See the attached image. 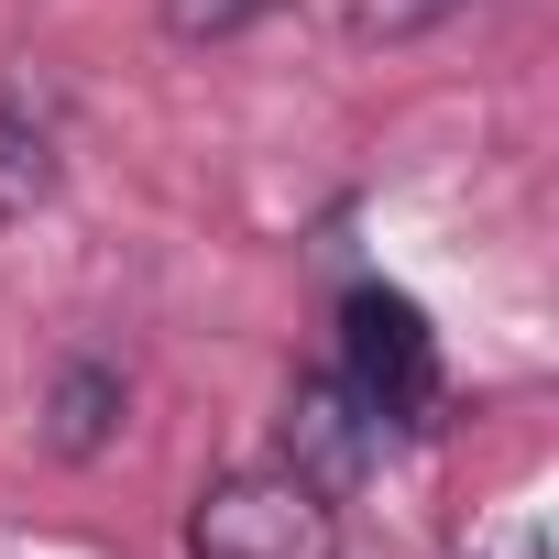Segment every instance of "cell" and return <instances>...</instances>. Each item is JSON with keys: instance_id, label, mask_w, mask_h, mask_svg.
Returning a JSON list of instances; mask_svg holds the SVG:
<instances>
[{"instance_id": "3", "label": "cell", "mask_w": 559, "mask_h": 559, "mask_svg": "<svg viewBox=\"0 0 559 559\" xmlns=\"http://www.w3.org/2000/svg\"><path fill=\"white\" fill-rule=\"evenodd\" d=\"M373 450H384V428L352 406L341 373H308V384L286 395V472H297L308 493H352Z\"/></svg>"}, {"instance_id": "1", "label": "cell", "mask_w": 559, "mask_h": 559, "mask_svg": "<svg viewBox=\"0 0 559 559\" xmlns=\"http://www.w3.org/2000/svg\"><path fill=\"white\" fill-rule=\"evenodd\" d=\"M341 384H352V406L373 417V428H439V330H428V308L417 297H395V286H352V308H341Z\"/></svg>"}, {"instance_id": "6", "label": "cell", "mask_w": 559, "mask_h": 559, "mask_svg": "<svg viewBox=\"0 0 559 559\" xmlns=\"http://www.w3.org/2000/svg\"><path fill=\"white\" fill-rule=\"evenodd\" d=\"M461 0H341V23L362 34V45H406V34H428V23H450Z\"/></svg>"}, {"instance_id": "4", "label": "cell", "mask_w": 559, "mask_h": 559, "mask_svg": "<svg viewBox=\"0 0 559 559\" xmlns=\"http://www.w3.org/2000/svg\"><path fill=\"white\" fill-rule=\"evenodd\" d=\"M45 198H56V110L23 78H0V219H34Z\"/></svg>"}, {"instance_id": "7", "label": "cell", "mask_w": 559, "mask_h": 559, "mask_svg": "<svg viewBox=\"0 0 559 559\" xmlns=\"http://www.w3.org/2000/svg\"><path fill=\"white\" fill-rule=\"evenodd\" d=\"M274 0H165V34L176 45H230L241 23H263Z\"/></svg>"}, {"instance_id": "5", "label": "cell", "mask_w": 559, "mask_h": 559, "mask_svg": "<svg viewBox=\"0 0 559 559\" xmlns=\"http://www.w3.org/2000/svg\"><path fill=\"white\" fill-rule=\"evenodd\" d=\"M121 406H132L121 362H67V373H56V395H45V439H56L67 461H99V450L121 439Z\"/></svg>"}, {"instance_id": "2", "label": "cell", "mask_w": 559, "mask_h": 559, "mask_svg": "<svg viewBox=\"0 0 559 559\" xmlns=\"http://www.w3.org/2000/svg\"><path fill=\"white\" fill-rule=\"evenodd\" d=\"M187 559H330V493L297 472H230L187 504Z\"/></svg>"}]
</instances>
